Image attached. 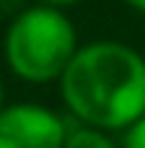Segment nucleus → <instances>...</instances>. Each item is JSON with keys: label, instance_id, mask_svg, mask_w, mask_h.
<instances>
[{"label": "nucleus", "instance_id": "f257e3e1", "mask_svg": "<svg viewBox=\"0 0 145 148\" xmlns=\"http://www.w3.org/2000/svg\"><path fill=\"white\" fill-rule=\"evenodd\" d=\"M57 94L72 121L121 133L145 115V58L118 39L85 42L57 79Z\"/></svg>", "mask_w": 145, "mask_h": 148}, {"label": "nucleus", "instance_id": "f03ea898", "mask_svg": "<svg viewBox=\"0 0 145 148\" xmlns=\"http://www.w3.org/2000/svg\"><path fill=\"white\" fill-rule=\"evenodd\" d=\"M79 51V33L64 9L34 3L21 9L3 33V58L15 79L27 85L57 82L72 55Z\"/></svg>", "mask_w": 145, "mask_h": 148}, {"label": "nucleus", "instance_id": "7ed1b4c3", "mask_svg": "<svg viewBox=\"0 0 145 148\" xmlns=\"http://www.w3.org/2000/svg\"><path fill=\"white\" fill-rule=\"evenodd\" d=\"M70 118L39 103H6L0 109V148H64Z\"/></svg>", "mask_w": 145, "mask_h": 148}, {"label": "nucleus", "instance_id": "20e7f679", "mask_svg": "<svg viewBox=\"0 0 145 148\" xmlns=\"http://www.w3.org/2000/svg\"><path fill=\"white\" fill-rule=\"evenodd\" d=\"M64 148H121V145H118L115 133L91 127V124H79V121L70 118V130H67V139H64Z\"/></svg>", "mask_w": 145, "mask_h": 148}, {"label": "nucleus", "instance_id": "39448f33", "mask_svg": "<svg viewBox=\"0 0 145 148\" xmlns=\"http://www.w3.org/2000/svg\"><path fill=\"white\" fill-rule=\"evenodd\" d=\"M118 145L121 148H145V115L118 133Z\"/></svg>", "mask_w": 145, "mask_h": 148}, {"label": "nucleus", "instance_id": "423d86ee", "mask_svg": "<svg viewBox=\"0 0 145 148\" xmlns=\"http://www.w3.org/2000/svg\"><path fill=\"white\" fill-rule=\"evenodd\" d=\"M34 3H42V6H51V9H64V12H70L72 6H79L82 0H34Z\"/></svg>", "mask_w": 145, "mask_h": 148}, {"label": "nucleus", "instance_id": "0eeeda50", "mask_svg": "<svg viewBox=\"0 0 145 148\" xmlns=\"http://www.w3.org/2000/svg\"><path fill=\"white\" fill-rule=\"evenodd\" d=\"M124 3L130 6L133 12H139V15H145V0H124Z\"/></svg>", "mask_w": 145, "mask_h": 148}, {"label": "nucleus", "instance_id": "6e6552de", "mask_svg": "<svg viewBox=\"0 0 145 148\" xmlns=\"http://www.w3.org/2000/svg\"><path fill=\"white\" fill-rule=\"evenodd\" d=\"M6 106V88H3V79H0V109Z\"/></svg>", "mask_w": 145, "mask_h": 148}]
</instances>
